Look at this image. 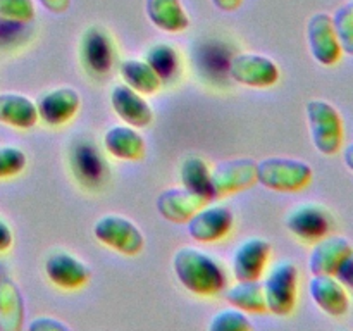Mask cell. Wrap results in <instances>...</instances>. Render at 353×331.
Listing matches in <instances>:
<instances>
[{
  "label": "cell",
  "mask_w": 353,
  "mask_h": 331,
  "mask_svg": "<svg viewBox=\"0 0 353 331\" xmlns=\"http://www.w3.org/2000/svg\"><path fill=\"white\" fill-rule=\"evenodd\" d=\"M28 330L30 331H69L71 330V326L65 324L64 321L57 319V317L41 316L31 321V323L28 324Z\"/></svg>",
  "instance_id": "cell-32"
},
{
  "label": "cell",
  "mask_w": 353,
  "mask_h": 331,
  "mask_svg": "<svg viewBox=\"0 0 353 331\" xmlns=\"http://www.w3.org/2000/svg\"><path fill=\"white\" fill-rule=\"evenodd\" d=\"M312 176V168L302 159L265 157L257 162V183L272 192H300L310 185Z\"/></svg>",
  "instance_id": "cell-3"
},
{
  "label": "cell",
  "mask_w": 353,
  "mask_h": 331,
  "mask_svg": "<svg viewBox=\"0 0 353 331\" xmlns=\"http://www.w3.org/2000/svg\"><path fill=\"white\" fill-rule=\"evenodd\" d=\"M45 274L52 285L61 290L72 292V290L81 288L90 281L92 271L74 254L59 250L54 252L45 262Z\"/></svg>",
  "instance_id": "cell-13"
},
{
  "label": "cell",
  "mask_w": 353,
  "mask_h": 331,
  "mask_svg": "<svg viewBox=\"0 0 353 331\" xmlns=\"http://www.w3.org/2000/svg\"><path fill=\"white\" fill-rule=\"evenodd\" d=\"M334 276H336L347 288L353 290V252L345 259V262L340 265V269H338Z\"/></svg>",
  "instance_id": "cell-33"
},
{
  "label": "cell",
  "mask_w": 353,
  "mask_h": 331,
  "mask_svg": "<svg viewBox=\"0 0 353 331\" xmlns=\"http://www.w3.org/2000/svg\"><path fill=\"white\" fill-rule=\"evenodd\" d=\"M33 0H0V21L14 24H26L34 19Z\"/></svg>",
  "instance_id": "cell-30"
},
{
  "label": "cell",
  "mask_w": 353,
  "mask_h": 331,
  "mask_svg": "<svg viewBox=\"0 0 353 331\" xmlns=\"http://www.w3.org/2000/svg\"><path fill=\"white\" fill-rule=\"evenodd\" d=\"M234 214L228 205H203L196 210L188 224V233L199 243H216L230 234L233 230Z\"/></svg>",
  "instance_id": "cell-10"
},
{
  "label": "cell",
  "mask_w": 353,
  "mask_h": 331,
  "mask_svg": "<svg viewBox=\"0 0 353 331\" xmlns=\"http://www.w3.org/2000/svg\"><path fill=\"white\" fill-rule=\"evenodd\" d=\"M179 179H181L183 188L207 197L212 202V197H210V168L202 157H196V155L186 157L179 168Z\"/></svg>",
  "instance_id": "cell-26"
},
{
  "label": "cell",
  "mask_w": 353,
  "mask_h": 331,
  "mask_svg": "<svg viewBox=\"0 0 353 331\" xmlns=\"http://www.w3.org/2000/svg\"><path fill=\"white\" fill-rule=\"evenodd\" d=\"M272 247L265 238L241 241L233 255V276L236 281H255L265 274Z\"/></svg>",
  "instance_id": "cell-11"
},
{
  "label": "cell",
  "mask_w": 353,
  "mask_h": 331,
  "mask_svg": "<svg viewBox=\"0 0 353 331\" xmlns=\"http://www.w3.org/2000/svg\"><path fill=\"white\" fill-rule=\"evenodd\" d=\"M210 203L207 197L193 193L186 188H169L164 190L157 197V210L165 221L172 224H186L190 217Z\"/></svg>",
  "instance_id": "cell-16"
},
{
  "label": "cell",
  "mask_w": 353,
  "mask_h": 331,
  "mask_svg": "<svg viewBox=\"0 0 353 331\" xmlns=\"http://www.w3.org/2000/svg\"><path fill=\"white\" fill-rule=\"evenodd\" d=\"M210 331H252L254 324L247 317L243 310L236 307L223 309L212 316L209 323Z\"/></svg>",
  "instance_id": "cell-28"
},
{
  "label": "cell",
  "mask_w": 353,
  "mask_h": 331,
  "mask_svg": "<svg viewBox=\"0 0 353 331\" xmlns=\"http://www.w3.org/2000/svg\"><path fill=\"white\" fill-rule=\"evenodd\" d=\"M81 97L72 86H59L41 93L37 100L38 117L48 126H62L78 114Z\"/></svg>",
  "instance_id": "cell-12"
},
{
  "label": "cell",
  "mask_w": 353,
  "mask_h": 331,
  "mask_svg": "<svg viewBox=\"0 0 353 331\" xmlns=\"http://www.w3.org/2000/svg\"><path fill=\"white\" fill-rule=\"evenodd\" d=\"M228 302L236 309L243 310V312H264L265 309V299H264V288H262L261 279L255 281H236L231 288H226L224 293Z\"/></svg>",
  "instance_id": "cell-24"
},
{
  "label": "cell",
  "mask_w": 353,
  "mask_h": 331,
  "mask_svg": "<svg viewBox=\"0 0 353 331\" xmlns=\"http://www.w3.org/2000/svg\"><path fill=\"white\" fill-rule=\"evenodd\" d=\"M257 183V161L236 157L223 161L210 169V197L212 200L234 195Z\"/></svg>",
  "instance_id": "cell-6"
},
{
  "label": "cell",
  "mask_w": 353,
  "mask_h": 331,
  "mask_svg": "<svg viewBox=\"0 0 353 331\" xmlns=\"http://www.w3.org/2000/svg\"><path fill=\"white\" fill-rule=\"evenodd\" d=\"M343 162L348 168V171L353 172V141L343 148Z\"/></svg>",
  "instance_id": "cell-37"
},
{
  "label": "cell",
  "mask_w": 353,
  "mask_h": 331,
  "mask_svg": "<svg viewBox=\"0 0 353 331\" xmlns=\"http://www.w3.org/2000/svg\"><path fill=\"white\" fill-rule=\"evenodd\" d=\"M110 106L116 116L124 121V124H130L138 130L150 126L154 121V109L148 100L126 83L114 86L110 92Z\"/></svg>",
  "instance_id": "cell-14"
},
{
  "label": "cell",
  "mask_w": 353,
  "mask_h": 331,
  "mask_svg": "<svg viewBox=\"0 0 353 331\" xmlns=\"http://www.w3.org/2000/svg\"><path fill=\"white\" fill-rule=\"evenodd\" d=\"M331 17H333L334 31H336L341 50H343V54L353 57V6L345 3V6L338 7L334 16Z\"/></svg>",
  "instance_id": "cell-29"
},
{
  "label": "cell",
  "mask_w": 353,
  "mask_h": 331,
  "mask_svg": "<svg viewBox=\"0 0 353 331\" xmlns=\"http://www.w3.org/2000/svg\"><path fill=\"white\" fill-rule=\"evenodd\" d=\"M172 269L178 281L193 295H219L228 286V274L223 264L200 248H179L172 257Z\"/></svg>",
  "instance_id": "cell-1"
},
{
  "label": "cell",
  "mask_w": 353,
  "mask_h": 331,
  "mask_svg": "<svg viewBox=\"0 0 353 331\" xmlns=\"http://www.w3.org/2000/svg\"><path fill=\"white\" fill-rule=\"evenodd\" d=\"M265 309L274 316L285 317L295 310L299 299V268L292 261H281L265 274L264 283Z\"/></svg>",
  "instance_id": "cell-4"
},
{
  "label": "cell",
  "mask_w": 353,
  "mask_h": 331,
  "mask_svg": "<svg viewBox=\"0 0 353 331\" xmlns=\"http://www.w3.org/2000/svg\"><path fill=\"white\" fill-rule=\"evenodd\" d=\"M105 150L119 161H138L145 155L147 143L138 128L130 124L110 126L103 134Z\"/></svg>",
  "instance_id": "cell-19"
},
{
  "label": "cell",
  "mask_w": 353,
  "mask_h": 331,
  "mask_svg": "<svg viewBox=\"0 0 353 331\" xmlns=\"http://www.w3.org/2000/svg\"><path fill=\"white\" fill-rule=\"evenodd\" d=\"M93 237L114 252L133 257L145 248V237L140 228L119 214H105L93 224Z\"/></svg>",
  "instance_id": "cell-5"
},
{
  "label": "cell",
  "mask_w": 353,
  "mask_h": 331,
  "mask_svg": "<svg viewBox=\"0 0 353 331\" xmlns=\"http://www.w3.org/2000/svg\"><path fill=\"white\" fill-rule=\"evenodd\" d=\"M307 43L314 61L321 66L331 68L343 57V50L334 31L333 17L326 12H317L309 19Z\"/></svg>",
  "instance_id": "cell-9"
},
{
  "label": "cell",
  "mask_w": 353,
  "mask_h": 331,
  "mask_svg": "<svg viewBox=\"0 0 353 331\" xmlns=\"http://www.w3.org/2000/svg\"><path fill=\"white\" fill-rule=\"evenodd\" d=\"M352 6H353V2H352Z\"/></svg>",
  "instance_id": "cell-38"
},
{
  "label": "cell",
  "mask_w": 353,
  "mask_h": 331,
  "mask_svg": "<svg viewBox=\"0 0 353 331\" xmlns=\"http://www.w3.org/2000/svg\"><path fill=\"white\" fill-rule=\"evenodd\" d=\"M38 2L52 14H64L71 7V0H38Z\"/></svg>",
  "instance_id": "cell-35"
},
{
  "label": "cell",
  "mask_w": 353,
  "mask_h": 331,
  "mask_svg": "<svg viewBox=\"0 0 353 331\" xmlns=\"http://www.w3.org/2000/svg\"><path fill=\"white\" fill-rule=\"evenodd\" d=\"M24 323V299L16 283L0 278V331H19Z\"/></svg>",
  "instance_id": "cell-22"
},
{
  "label": "cell",
  "mask_w": 353,
  "mask_h": 331,
  "mask_svg": "<svg viewBox=\"0 0 353 331\" xmlns=\"http://www.w3.org/2000/svg\"><path fill=\"white\" fill-rule=\"evenodd\" d=\"M145 61L157 71V74L161 76L162 81L172 78V76L176 74V71H178L179 66L178 52H176L171 45L165 43L154 45V47L147 52Z\"/></svg>",
  "instance_id": "cell-27"
},
{
  "label": "cell",
  "mask_w": 353,
  "mask_h": 331,
  "mask_svg": "<svg viewBox=\"0 0 353 331\" xmlns=\"http://www.w3.org/2000/svg\"><path fill=\"white\" fill-rule=\"evenodd\" d=\"M72 168H74L76 176L88 185L102 181L105 174V164L99 155V150L95 145L86 143V141L78 143V147L72 150Z\"/></svg>",
  "instance_id": "cell-25"
},
{
  "label": "cell",
  "mask_w": 353,
  "mask_h": 331,
  "mask_svg": "<svg viewBox=\"0 0 353 331\" xmlns=\"http://www.w3.org/2000/svg\"><path fill=\"white\" fill-rule=\"evenodd\" d=\"M210 2L216 9L223 10V12H234V10L240 9L243 0H210Z\"/></svg>",
  "instance_id": "cell-36"
},
{
  "label": "cell",
  "mask_w": 353,
  "mask_h": 331,
  "mask_svg": "<svg viewBox=\"0 0 353 331\" xmlns=\"http://www.w3.org/2000/svg\"><path fill=\"white\" fill-rule=\"evenodd\" d=\"M81 57L93 74H107L112 69L114 48L110 37L99 26H92L83 33Z\"/></svg>",
  "instance_id": "cell-18"
},
{
  "label": "cell",
  "mask_w": 353,
  "mask_h": 331,
  "mask_svg": "<svg viewBox=\"0 0 353 331\" xmlns=\"http://www.w3.org/2000/svg\"><path fill=\"white\" fill-rule=\"evenodd\" d=\"M28 164V157L14 145H0V179L21 174Z\"/></svg>",
  "instance_id": "cell-31"
},
{
  "label": "cell",
  "mask_w": 353,
  "mask_h": 331,
  "mask_svg": "<svg viewBox=\"0 0 353 331\" xmlns=\"http://www.w3.org/2000/svg\"><path fill=\"white\" fill-rule=\"evenodd\" d=\"M309 293L316 305L331 317H343L350 309L347 286L336 276L312 274Z\"/></svg>",
  "instance_id": "cell-15"
},
{
  "label": "cell",
  "mask_w": 353,
  "mask_h": 331,
  "mask_svg": "<svg viewBox=\"0 0 353 331\" xmlns=\"http://www.w3.org/2000/svg\"><path fill=\"white\" fill-rule=\"evenodd\" d=\"M14 243V233H12V228L7 224L6 219L0 217V254L9 250Z\"/></svg>",
  "instance_id": "cell-34"
},
{
  "label": "cell",
  "mask_w": 353,
  "mask_h": 331,
  "mask_svg": "<svg viewBox=\"0 0 353 331\" xmlns=\"http://www.w3.org/2000/svg\"><path fill=\"white\" fill-rule=\"evenodd\" d=\"M230 76L238 85L248 88H271L279 81V66L272 59L261 54L243 52L236 54L230 62Z\"/></svg>",
  "instance_id": "cell-7"
},
{
  "label": "cell",
  "mask_w": 353,
  "mask_h": 331,
  "mask_svg": "<svg viewBox=\"0 0 353 331\" xmlns=\"http://www.w3.org/2000/svg\"><path fill=\"white\" fill-rule=\"evenodd\" d=\"M353 252V245L347 238L327 234L314 243L309 255V269L312 274L334 276L345 259Z\"/></svg>",
  "instance_id": "cell-17"
},
{
  "label": "cell",
  "mask_w": 353,
  "mask_h": 331,
  "mask_svg": "<svg viewBox=\"0 0 353 331\" xmlns=\"http://www.w3.org/2000/svg\"><path fill=\"white\" fill-rule=\"evenodd\" d=\"M290 233L307 243H316L321 238L331 234L334 219L330 210L319 203H300L293 207L285 219Z\"/></svg>",
  "instance_id": "cell-8"
},
{
  "label": "cell",
  "mask_w": 353,
  "mask_h": 331,
  "mask_svg": "<svg viewBox=\"0 0 353 331\" xmlns=\"http://www.w3.org/2000/svg\"><path fill=\"white\" fill-rule=\"evenodd\" d=\"M40 121L37 102L23 93H0V123L16 130H31Z\"/></svg>",
  "instance_id": "cell-20"
},
{
  "label": "cell",
  "mask_w": 353,
  "mask_h": 331,
  "mask_svg": "<svg viewBox=\"0 0 353 331\" xmlns=\"http://www.w3.org/2000/svg\"><path fill=\"white\" fill-rule=\"evenodd\" d=\"M124 83L141 95H154L162 88V78L145 59H126L121 62Z\"/></svg>",
  "instance_id": "cell-23"
},
{
  "label": "cell",
  "mask_w": 353,
  "mask_h": 331,
  "mask_svg": "<svg viewBox=\"0 0 353 331\" xmlns=\"http://www.w3.org/2000/svg\"><path fill=\"white\" fill-rule=\"evenodd\" d=\"M145 10L150 23L165 33H183L190 28V17L181 0H147Z\"/></svg>",
  "instance_id": "cell-21"
},
{
  "label": "cell",
  "mask_w": 353,
  "mask_h": 331,
  "mask_svg": "<svg viewBox=\"0 0 353 331\" xmlns=\"http://www.w3.org/2000/svg\"><path fill=\"white\" fill-rule=\"evenodd\" d=\"M310 138L319 154L336 155L343 147L345 128L341 114L331 102L323 99H312L305 107Z\"/></svg>",
  "instance_id": "cell-2"
}]
</instances>
